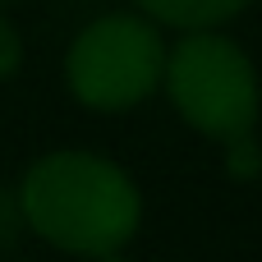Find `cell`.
I'll list each match as a JSON object with an SVG mask.
<instances>
[{
  "label": "cell",
  "mask_w": 262,
  "mask_h": 262,
  "mask_svg": "<svg viewBox=\"0 0 262 262\" xmlns=\"http://www.w3.org/2000/svg\"><path fill=\"white\" fill-rule=\"evenodd\" d=\"M161 88H166L175 115L216 143L258 134V115H262L258 64L221 28L180 32V41L166 46Z\"/></svg>",
  "instance_id": "obj_2"
},
{
  "label": "cell",
  "mask_w": 262,
  "mask_h": 262,
  "mask_svg": "<svg viewBox=\"0 0 262 262\" xmlns=\"http://www.w3.org/2000/svg\"><path fill=\"white\" fill-rule=\"evenodd\" d=\"M249 5L253 0H138V9L157 28H175V32H212V28H226Z\"/></svg>",
  "instance_id": "obj_4"
},
{
  "label": "cell",
  "mask_w": 262,
  "mask_h": 262,
  "mask_svg": "<svg viewBox=\"0 0 262 262\" xmlns=\"http://www.w3.org/2000/svg\"><path fill=\"white\" fill-rule=\"evenodd\" d=\"M0 5H14V0H0Z\"/></svg>",
  "instance_id": "obj_9"
},
{
  "label": "cell",
  "mask_w": 262,
  "mask_h": 262,
  "mask_svg": "<svg viewBox=\"0 0 262 262\" xmlns=\"http://www.w3.org/2000/svg\"><path fill=\"white\" fill-rule=\"evenodd\" d=\"M18 230H23V216H18V198H14V189H5L0 184V253L18 239Z\"/></svg>",
  "instance_id": "obj_7"
},
{
  "label": "cell",
  "mask_w": 262,
  "mask_h": 262,
  "mask_svg": "<svg viewBox=\"0 0 262 262\" xmlns=\"http://www.w3.org/2000/svg\"><path fill=\"white\" fill-rule=\"evenodd\" d=\"M14 198L23 230L74 258L120 253L143 226V193L134 175L88 147H55L37 157Z\"/></svg>",
  "instance_id": "obj_1"
},
{
  "label": "cell",
  "mask_w": 262,
  "mask_h": 262,
  "mask_svg": "<svg viewBox=\"0 0 262 262\" xmlns=\"http://www.w3.org/2000/svg\"><path fill=\"white\" fill-rule=\"evenodd\" d=\"M221 147H226V175H230V180H239V184L262 180V147H258V134L230 138V143H221Z\"/></svg>",
  "instance_id": "obj_5"
},
{
  "label": "cell",
  "mask_w": 262,
  "mask_h": 262,
  "mask_svg": "<svg viewBox=\"0 0 262 262\" xmlns=\"http://www.w3.org/2000/svg\"><path fill=\"white\" fill-rule=\"evenodd\" d=\"M166 41L147 14H101L64 51L69 97L97 115H124L161 92Z\"/></svg>",
  "instance_id": "obj_3"
},
{
  "label": "cell",
  "mask_w": 262,
  "mask_h": 262,
  "mask_svg": "<svg viewBox=\"0 0 262 262\" xmlns=\"http://www.w3.org/2000/svg\"><path fill=\"white\" fill-rule=\"evenodd\" d=\"M18 69H23V37H18V28L0 14V83L14 78Z\"/></svg>",
  "instance_id": "obj_6"
},
{
  "label": "cell",
  "mask_w": 262,
  "mask_h": 262,
  "mask_svg": "<svg viewBox=\"0 0 262 262\" xmlns=\"http://www.w3.org/2000/svg\"><path fill=\"white\" fill-rule=\"evenodd\" d=\"M97 262H129V258H124V249H120V253H106V258H97Z\"/></svg>",
  "instance_id": "obj_8"
}]
</instances>
